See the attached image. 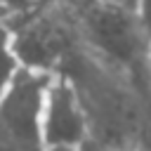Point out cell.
<instances>
[{"instance_id": "obj_1", "label": "cell", "mask_w": 151, "mask_h": 151, "mask_svg": "<svg viewBox=\"0 0 151 151\" xmlns=\"http://www.w3.org/2000/svg\"><path fill=\"white\" fill-rule=\"evenodd\" d=\"M12 52L26 68L54 73L80 40V28L71 0H47L45 5L5 24Z\"/></svg>"}, {"instance_id": "obj_2", "label": "cell", "mask_w": 151, "mask_h": 151, "mask_svg": "<svg viewBox=\"0 0 151 151\" xmlns=\"http://www.w3.org/2000/svg\"><path fill=\"white\" fill-rule=\"evenodd\" d=\"M52 73L19 66L0 97V151H40V111Z\"/></svg>"}, {"instance_id": "obj_3", "label": "cell", "mask_w": 151, "mask_h": 151, "mask_svg": "<svg viewBox=\"0 0 151 151\" xmlns=\"http://www.w3.org/2000/svg\"><path fill=\"white\" fill-rule=\"evenodd\" d=\"M40 132L42 146L66 149H73L83 137L90 134L87 113L83 109L76 83L61 71H54L47 80L40 111Z\"/></svg>"}, {"instance_id": "obj_4", "label": "cell", "mask_w": 151, "mask_h": 151, "mask_svg": "<svg viewBox=\"0 0 151 151\" xmlns=\"http://www.w3.org/2000/svg\"><path fill=\"white\" fill-rule=\"evenodd\" d=\"M19 66H21V64L17 61V57H14V52H12L7 31H5V26L0 24V97H2L5 90L9 87V83H12V78H14V73H17Z\"/></svg>"}, {"instance_id": "obj_5", "label": "cell", "mask_w": 151, "mask_h": 151, "mask_svg": "<svg viewBox=\"0 0 151 151\" xmlns=\"http://www.w3.org/2000/svg\"><path fill=\"white\" fill-rule=\"evenodd\" d=\"M134 19H137V28L146 42V47L151 45V0H134Z\"/></svg>"}, {"instance_id": "obj_6", "label": "cell", "mask_w": 151, "mask_h": 151, "mask_svg": "<svg viewBox=\"0 0 151 151\" xmlns=\"http://www.w3.org/2000/svg\"><path fill=\"white\" fill-rule=\"evenodd\" d=\"M47 0H5V9H7V17H5V21L7 19H14V17H21V14H26V12H33L35 7H40V5H45ZM2 21V24H5Z\"/></svg>"}, {"instance_id": "obj_7", "label": "cell", "mask_w": 151, "mask_h": 151, "mask_svg": "<svg viewBox=\"0 0 151 151\" xmlns=\"http://www.w3.org/2000/svg\"><path fill=\"white\" fill-rule=\"evenodd\" d=\"M73 151H116V149L109 146L106 142H101L99 137H94V134L90 132L87 137H83V139L73 146Z\"/></svg>"}, {"instance_id": "obj_8", "label": "cell", "mask_w": 151, "mask_h": 151, "mask_svg": "<svg viewBox=\"0 0 151 151\" xmlns=\"http://www.w3.org/2000/svg\"><path fill=\"white\" fill-rule=\"evenodd\" d=\"M99 2L116 5V7H127V9H132V7H134V0H99Z\"/></svg>"}, {"instance_id": "obj_9", "label": "cell", "mask_w": 151, "mask_h": 151, "mask_svg": "<svg viewBox=\"0 0 151 151\" xmlns=\"http://www.w3.org/2000/svg\"><path fill=\"white\" fill-rule=\"evenodd\" d=\"M40 151H73V149H66V146H42Z\"/></svg>"}, {"instance_id": "obj_10", "label": "cell", "mask_w": 151, "mask_h": 151, "mask_svg": "<svg viewBox=\"0 0 151 151\" xmlns=\"http://www.w3.org/2000/svg\"><path fill=\"white\" fill-rule=\"evenodd\" d=\"M5 17H7V9H5V0H0V24L5 21Z\"/></svg>"}, {"instance_id": "obj_11", "label": "cell", "mask_w": 151, "mask_h": 151, "mask_svg": "<svg viewBox=\"0 0 151 151\" xmlns=\"http://www.w3.org/2000/svg\"><path fill=\"white\" fill-rule=\"evenodd\" d=\"M144 57H146V64H149V73H151V45L146 47V54H144Z\"/></svg>"}]
</instances>
